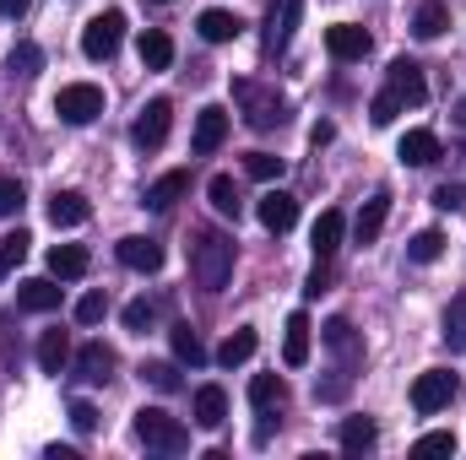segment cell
<instances>
[{
  "label": "cell",
  "mask_w": 466,
  "mask_h": 460,
  "mask_svg": "<svg viewBox=\"0 0 466 460\" xmlns=\"http://www.w3.org/2000/svg\"><path fill=\"white\" fill-rule=\"evenodd\" d=\"M233 98L244 104V119H249L255 130H277V125L288 119V104H282L277 93H266L260 82H233Z\"/></svg>",
  "instance_id": "3957f363"
},
{
  "label": "cell",
  "mask_w": 466,
  "mask_h": 460,
  "mask_svg": "<svg viewBox=\"0 0 466 460\" xmlns=\"http://www.w3.org/2000/svg\"><path fill=\"white\" fill-rule=\"evenodd\" d=\"M16 212H22V185L0 179V217H16Z\"/></svg>",
  "instance_id": "7bdbcfd3"
},
{
  "label": "cell",
  "mask_w": 466,
  "mask_h": 460,
  "mask_svg": "<svg viewBox=\"0 0 466 460\" xmlns=\"http://www.w3.org/2000/svg\"><path fill=\"white\" fill-rule=\"evenodd\" d=\"M233 238L218 228H201L190 238V276H196V287H207V293H223L233 282Z\"/></svg>",
  "instance_id": "6da1fadb"
},
{
  "label": "cell",
  "mask_w": 466,
  "mask_h": 460,
  "mask_svg": "<svg viewBox=\"0 0 466 460\" xmlns=\"http://www.w3.org/2000/svg\"><path fill=\"white\" fill-rule=\"evenodd\" d=\"M27 244H33V238H27L22 228H16V233H5V238H0V282H5V276H11V271H16V265L27 260Z\"/></svg>",
  "instance_id": "d6a6232c"
},
{
  "label": "cell",
  "mask_w": 466,
  "mask_h": 460,
  "mask_svg": "<svg viewBox=\"0 0 466 460\" xmlns=\"http://www.w3.org/2000/svg\"><path fill=\"white\" fill-rule=\"evenodd\" d=\"M87 217H93L87 195H76V190H55V195H49V223H55V228H82Z\"/></svg>",
  "instance_id": "2e32d148"
},
{
  "label": "cell",
  "mask_w": 466,
  "mask_h": 460,
  "mask_svg": "<svg viewBox=\"0 0 466 460\" xmlns=\"http://www.w3.org/2000/svg\"><path fill=\"white\" fill-rule=\"evenodd\" d=\"M136 439H141L147 450H163V455L190 450V428H185L179 417H168L163 406H141V412H136Z\"/></svg>",
  "instance_id": "7a4b0ae2"
},
{
  "label": "cell",
  "mask_w": 466,
  "mask_h": 460,
  "mask_svg": "<svg viewBox=\"0 0 466 460\" xmlns=\"http://www.w3.org/2000/svg\"><path fill=\"white\" fill-rule=\"evenodd\" d=\"M104 315H109V293H87V298L76 304V320H82V325H98Z\"/></svg>",
  "instance_id": "b9f144b4"
},
{
  "label": "cell",
  "mask_w": 466,
  "mask_h": 460,
  "mask_svg": "<svg viewBox=\"0 0 466 460\" xmlns=\"http://www.w3.org/2000/svg\"><path fill=\"white\" fill-rule=\"evenodd\" d=\"M71 423H76L82 434H93V428H98V406H93V401H71Z\"/></svg>",
  "instance_id": "f6af8a7d"
},
{
  "label": "cell",
  "mask_w": 466,
  "mask_h": 460,
  "mask_svg": "<svg viewBox=\"0 0 466 460\" xmlns=\"http://www.w3.org/2000/svg\"><path fill=\"white\" fill-rule=\"evenodd\" d=\"M326 282H331V265H326V260H315V271H309L304 293H309V298H320V293H326Z\"/></svg>",
  "instance_id": "bcb514c9"
},
{
  "label": "cell",
  "mask_w": 466,
  "mask_h": 460,
  "mask_svg": "<svg viewBox=\"0 0 466 460\" xmlns=\"http://www.w3.org/2000/svg\"><path fill=\"white\" fill-rule=\"evenodd\" d=\"M87 249L82 244H55L49 249V276H60V282H76V276H87Z\"/></svg>",
  "instance_id": "44dd1931"
},
{
  "label": "cell",
  "mask_w": 466,
  "mask_h": 460,
  "mask_svg": "<svg viewBox=\"0 0 466 460\" xmlns=\"http://www.w3.org/2000/svg\"><path fill=\"white\" fill-rule=\"evenodd\" d=\"M374 439H380L374 417H348V423H342V450H348V455H363V450H374Z\"/></svg>",
  "instance_id": "f1b7e54d"
},
{
  "label": "cell",
  "mask_w": 466,
  "mask_h": 460,
  "mask_svg": "<svg viewBox=\"0 0 466 460\" xmlns=\"http://www.w3.org/2000/svg\"><path fill=\"white\" fill-rule=\"evenodd\" d=\"M342 233H348V217H342V212H320V217H315V233H309L315 260H331V255L342 249Z\"/></svg>",
  "instance_id": "d6986e66"
},
{
  "label": "cell",
  "mask_w": 466,
  "mask_h": 460,
  "mask_svg": "<svg viewBox=\"0 0 466 460\" xmlns=\"http://www.w3.org/2000/svg\"><path fill=\"white\" fill-rule=\"evenodd\" d=\"M196 423H201V428H223V423H228V395H223V385H201V390H196Z\"/></svg>",
  "instance_id": "cb8c5ba5"
},
{
  "label": "cell",
  "mask_w": 466,
  "mask_h": 460,
  "mask_svg": "<svg viewBox=\"0 0 466 460\" xmlns=\"http://www.w3.org/2000/svg\"><path fill=\"white\" fill-rule=\"evenodd\" d=\"M76 368H82V379H109V368H115V346L87 342L82 352H76Z\"/></svg>",
  "instance_id": "83f0119b"
},
{
  "label": "cell",
  "mask_w": 466,
  "mask_h": 460,
  "mask_svg": "<svg viewBox=\"0 0 466 460\" xmlns=\"http://www.w3.org/2000/svg\"><path fill=\"white\" fill-rule=\"evenodd\" d=\"M299 16H304V0H271V11H266V27H271L266 33V49H288Z\"/></svg>",
  "instance_id": "7c38bea8"
},
{
  "label": "cell",
  "mask_w": 466,
  "mask_h": 460,
  "mask_svg": "<svg viewBox=\"0 0 466 460\" xmlns=\"http://www.w3.org/2000/svg\"><path fill=\"white\" fill-rule=\"evenodd\" d=\"M282 363L288 368L309 363V320L304 315H288V325H282Z\"/></svg>",
  "instance_id": "ffe728a7"
},
{
  "label": "cell",
  "mask_w": 466,
  "mask_h": 460,
  "mask_svg": "<svg viewBox=\"0 0 466 460\" xmlns=\"http://www.w3.org/2000/svg\"><path fill=\"white\" fill-rule=\"evenodd\" d=\"M174 357H179V363H190V368H201V363H207V346H201V336H196L190 325H174Z\"/></svg>",
  "instance_id": "836d02e7"
},
{
  "label": "cell",
  "mask_w": 466,
  "mask_h": 460,
  "mask_svg": "<svg viewBox=\"0 0 466 460\" xmlns=\"http://www.w3.org/2000/svg\"><path fill=\"white\" fill-rule=\"evenodd\" d=\"M141 379H147L152 390H163V395L185 390V379H179V368H174V363H141Z\"/></svg>",
  "instance_id": "8d00e7d4"
},
{
  "label": "cell",
  "mask_w": 466,
  "mask_h": 460,
  "mask_svg": "<svg viewBox=\"0 0 466 460\" xmlns=\"http://www.w3.org/2000/svg\"><path fill=\"white\" fill-rule=\"evenodd\" d=\"M390 93L401 98V104H423L429 98V82H423V65H412V60H390Z\"/></svg>",
  "instance_id": "5bb4252c"
},
{
  "label": "cell",
  "mask_w": 466,
  "mask_h": 460,
  "mask_svg": "<svg viewBox=\"0 0 466 460\" xmlns=\"http://www.w3.org/2000/svg\"><path fill=\"white\" fill-rule=\"evenodd\" d=\"M55 115L66 119V125H93V119L104 115V87H93V82H71V87H60Z\"/></svg>",
  "instance_id": "5b68a950"
},
{
  "label": "cell",
  "mask_w": 466,
  "mask_h": 460,
  "mask_svg": "<svg viewBox=\"0 0 466 460\" xmlns=\"http://www.w3.org/2000/svg\"><path fill=\"white\" fill-rule=\"evenodd\" d=\"M152 5H168V0H152Z\"/></svg>",
  "instance_id": "f907efd6"
},
{
  "label": "cell",
  "mask_w": 466,
  "mask_h": 460,
  "mask_svg": "<svg viewBox=\"0 0 466 460\" xmlns=\"http://www.w3.org/2000/svg\"><path fill=\"white\" fill-rule=\"evenodd\" d=\"M331 135H337V125H331V119H320V125H315V130H309V141H315V146H326V141H331Z\"/></svg>",
  "instance_id": "c3c4849f"
},
{
  "label": "cell",
  "mask_w": 466,
  "mask_h": 460,
  "mask_svg": "<svg viewBox=\"0 0 466 460\" xmlns=\"http://www.w3.org/2000/svg\"><path fill=\"white\" fill-rule=\"evenodd\" d=\"M168 125H174V104H168V98H152V104L136 115V125H130V141H136L141 152H157V146L168 141Z\"/></svg>",
  "instance_id": "52a82bcc"
},
{
  "label": "cell",
  "mask_w": 466,
  "mask_h": 460,
  "mask_svg": "<svg viewBox=\"0 0 466 460\" xmlns=\"http://www.w3.org/2000/svg\"><path fill=\"white\" fill-rule=\"evenodd\" d=\"M434 206H440V212H456V206H461V185H440V190H434Z\"/></svg>",
  "instance_id": "7dc6e473"
},
{
  "label": "cell",
  "mask_w": 466,
  "mask_h": 460,
  "mask_svg": "<svg viewBox=\"0 0 466 460\" xmlns=\"http://www.w3.org/2000/svg\"><path fill=\"white\" fill-rule=\"evenodd\" d=\"M119 38H125V11H104L82 27V55L87 60H115Z\"/></svg>",
  "instance_id": "8992f818"
},
{
  "label": "cell",
  "mask_w": 466,
  "mask_h": 460,
  "mask_svg": "<svg viewBox=\"0 0 466 460\" xmlns=\"http://www.w3.org/2000/svg\"><path fill=\"white\" fill-rule=\"evenodd\" d=\"M0 11H5V16H22V11H27V0H0Z\"/></svg>",
  "instance_id": "681fc988"
},
{
  "label": "cell",
  "mask_w": 466,
  "mask_h": 460,
  "mask_svg": "<svg viewBox=\"0 0 466 460\" xmlns=\"http://www.w3.org/2000/svg\"><path fill=\"white\" fill-rule=\"evenodd\" d=\"M255 217H260V228L288 233L293 223H299V201H293L288 190H266V195L255 201Z\"/></svg>",
  "instance_id": "30bf717a"
},
{
  "label": "cell",
  "mask_w": 466,
  "mask_h": 460,
  "mask_svg": "<svg viewBox=\"0 0 466 460\" xmlns=\"http://www.w3.org/2000/svg\"><path fill=\"white\" fill-rule=\"evenodd\" d=\"M320 342L331 346V357H337V363H342V374H352V368H358V363H363V336H358V331H352V320H342V315H337V320H326V325H320Z\"/></svg>",
  "instance_id": "ba28073f"
},
{
  "label": "cell",
  "mask_w": 466,
  "mask_h": 460,
  "mask_svg": "<svg viewBox=\"0 0 466 460\" xmlns=\"http://www.w3.org/2000/svg\"><path fill=\"white\" fill-rule=\"evenodd\" d=\"M456 390H461V379H456V374L429 368V374H418V379H412V406H418L423 417H434V412H445V406L456 401Z\"/></svg>",
  "instance_id": "277c9868"
},
{
  "label": "cell",
  "mask_w": 466,
  "mask_h": 460,
  "mask_svg": "<svg viewBox=\"0 0 466 460\" xmlns=\"http://www.w3.org/2000/svg\"><path fill=\"white\" fill-rule=\"evenodd\" d=\"M249 352H255V331L244 325V331H233L228 342L218 346V363H223V368H233V363H249Z\"/></svg>",
  "instance_id": "e575fe53"
},
{
  "label": "cell",
  "mask_w": 466,
  "mask_h": 460,
  "mask_svg": "<svg viewBox=\"0 0 466 460\" xmlns=\"http://www.w3.org/2000/svg\"><path fill=\"white\" fill-rule=\"evenodd\" d=\"M326 49H331V60H363L374 49V38L352 22H337V27H326Z\"/></svg>",
  "instance_id": "4fadbf2b"
},
{
  "label": "cell",
  "mask_w": 466,
  "mask_h": 460,
  "mask_svg": "<svg viewBox=\"0 0 466 460\" xmlns=\"http://www.w3.org/2000/svg\"><path fill=\"white\" fill-rule=\"evenodd\" d=\"M451 27V16H445V5L440 0H418V16H412V33L418 38H440Z\"/></svg>",
  "instance_id": "f546056e"
},
{
  "label": "cell",
  "mask_w": 466,
  "mask_h": 460,
  "mask_svg": "<svg viewBox=\"0 0 466 460\" xmlns=\"http://www.w3.org/2000/svg\"><path fill=\"white\" fill-rule=\"evenodd\" d=\"M185 190H190V174H185V168H174V174H163V179H152V185H147V206H152V212H168Z\"/></svg>",
  "instance_id": "603a6c76"
},
{
  "label": "cell",
  "mask_w": 466,
  "mask_h": 460,
  "mask_svg": "<svg viewBox=\"0 0 466 460\" xmlns=\"http://www.w3.org/2000/svg\"><path fill=\"white\" fill-rule=\"evenodd\" d=\"M445 342L466 352V298H451V309H445Z\"/></svg>",
  "instance_id": "f35d334b"
},
{
  "label": "cell",
  "mask_w": 466,
  "mask_h": 460,
  "mask_svg": "<svg viewBox=\"0 0 466 460\" xmlns=\"http://www.w3.org/2000/svg\"><path fill=\"white\" fill-rule=\"evenodd\" d=\"M228 125H233L228 109H218V104H212V109H201V115H196V135H190L196 157H212V152L228 141Z\"/></svg>",
  "instance_id": "9c48e42d"
},
{
  "label": "cell",
  "mask_w": 466,
  "mask_h": 460,
  "mask_svg": "<svg viewBox=\"0 0 466 460\" xmlns=\"http://www.w3.org/2000/svg\"><path fill=\"white\" fill-rule=\"evenodd\" d=\"M385 217H390V195L380 190V195L363 201V212H358V223H352V238H358V244H374V238L385 233Z\"/></svg>",
  "instance_id": "ac0fdd59"
},
{
  "label": "cell",
  "mask_w": 466,
  "mask_h": 460,
  "mask_svg": "<svg viewBox=\"0 0 466 460\" xmlns=\"http://www.w3.org/2000/svg\"><path fill=\"white\" fill-rule=\"evenodd\" d=\"M66 363H71V336L66 331H44L38 336V368L44 374H60Z\"/></svg>",
  "instance_id": "484cf974"
},
{
  "label": "cell",
  "mask_w": 466,
  "mask_h": 460,
  "mask_svg": "<svg viewBox=\"0 0 466 460\" xmlns=\"http://www.w3.org/2000/svg\"><path fill=\"white\" fill-rule=\"evenodd\" d=\"M440 255H445V233H440V228L412 233V244H407V260H418V265H434Z\"/></svg>",
  "instance_id": "1f68e13d"
},
{
  "label": "cell",
  "mask_w": 466,
  "mask_h": 460,
  "mask_svg": "<svg viewBox=\"0 0 466 460\" xmlns=\"http://www.w3.org/2000/svg\"><path fill=\"white\" fill-rule=\"evenodd\" d=\"M125 325H130V331H147V325H152V304H147V298L125 304Z\"/></svg>",
  "instance_id": "ee69618b"
},
{
  "label": "cell",
  "mask_w": 466,
  "mask_h": 460,
  "mask_svg": "<svg viewBox=\"0 0 466 460\" xmlns=\"http://www.w3.org/2000/svg\"><path fill=\"white\" fill-rule=\"evenodd\" d=\"M5 65H11V76H38V71H44V49L22 38V44L11 49V60H5Z\"/></svg>",
  "instance_id": "d590c367"
},
{
  "label": "cell",
  "mask_w": 466,
  "mask_h": 460,
  "mask_svg": "<svg viewBox=\"0 0 466 460\" xmlns=\"http://www.w3.org/2000/svg\"><path fill=\"white\" fill-rule=\"evenodd\" d=\"M249 401H255L260 412H271V406L288 401V385H282L277 374H255V379H249Z\"/></svg>",
  "instance_id": "4dcf8cb0"
},
{
  "label": "cell",
  "mask_w": 466,
  "mask_h": 460,
  "mask_svg": "<svg viewBox=\"0 0 466 460\" xmlns=\"http://www.w3.org/2000/svg\"><path fill=\"white\" fill-rule=\"evenodd\" d=\"M16 304H22L27 315H49V309H60V287H55L49 276H33V282L16 287Z\"/></svg>",
  "instance_id": "7402d4cb"
},
{
  "label": "cell",
  "mask_w": 466,
  "mask_h": 460,
  "mask_svg": "<svg viewBox=\"0 0 466 460\" xmlns=\"http://www.w3.org/2000/svg\"><path fill=\"white\" fill-rule=\"evenodd\" d=\"M396 157H401L407 168H434V163L445 157V146H440V135H434V130H407V135H401V146H396Z\"/></svg>",
  "instance_id": "8fae6325"
},
{
  "label": "cell",
  "mask_w": 466,
  "mask_h": 460,
  "mask_svg": "<svg viewBox=\"0 0 466 460\" xmlns=\"http://www.w3.org/2000/svg\"><path fill=\"white\" fill-rule=\"evenodd\" d=\"M207 195H212V206H218V217H233V223H238V212H244V195H238V185H233L228 174H212V185H207Z\"/></svg>",
  "instance_id": "4316f807"
},
{
  "label": "cell",
  "mask_w": 466,
  "mask_h": 460,
  "mask_svg": "<svg viewBox=\"0 0 466 460\" xmlns=\"http://www.w3.org/2000/svg\"><path fill=\"white\" fill-rule=\"evenodd\" d=\"M412 450H418V455H456V434L434 428V434H423V439H418Z\"/></svg>",
  "instance_id": "60d3db41"
},
{
  "label": "cell",
  "mask_w": 466,
  "mask_h": 460,
  "mask_svg": "<svg viewBox=\"0 0 466 460\" xmlns=\"http://www.w3.org/2000/svg\"><path fill=\"white\" fill-rule=\"evenodd\" d=\"M119 265H130V271H157L163 265V244L157 238H141V233H130V238H119Z\"/></svg>",
  "instance_id": "9a60e30c"
},
{
  "label": "cell",
  "mask_w": 466,
  "mask_h": 460,
  "mask_svg": "<svg viewBox=\"0 0 466 460\" xmlns=\"http://www.w3.org/2000/svg\"><path fill=\"white\" fill-rule=\"evenodd\" d=\"M141 65H147V71H168V65H174V38H168L163 27H147V33H141Z\"/></svg>",
  "instance_id": "d4e9b609"
},
{
  "label": "cell",
  "mask_w": 466,
  "mask_h": 460,
  "mask_svg": "<svg viewBox=\"0 0 466 460\" xmlns=\"http://www.w3.org/2000/svg\"><path fill=\"white\" fill-rule=\"evenodd\" d=\"M244 174L260 179V185H271V179H282V157H271V152H249V157H244Z\"/></svg>",
  "instance_id": "74e56055"
},
{
  "label": "cell",
  "mask_w": 466,
  "mask_h": 460,
  "mask_svg": "<svg viewBox=\"0 0 466 460\" xmlns=\"http://www.w3.org/2000/svg\"><path fill=\"white\" fill-rule=\"evenodd\" d=\"M401 109H407V104H401V98H396V93L385 87V93H380V98L369 104V119H374V125H396V115H401Z\"/></svg>",
  "instance_id": "ab89813d"
},
{
  "label": "cell",
  "mask_w": 466,
  "mask_h": 460,
  "mask_svg": "<svg viewBox=\"0 0 466 460\" xmlns=\"http://www.w3.org/2000/svg\"><path fill=\"white\" fill-rule=\"evenodd\" d=\"M196 33H201L207 44H233V38L244 33V22H238V11L212 5V11H201V16H196Z\"/></svg>",
  "instance_id": "e0dca14e"
}]
</instances>
